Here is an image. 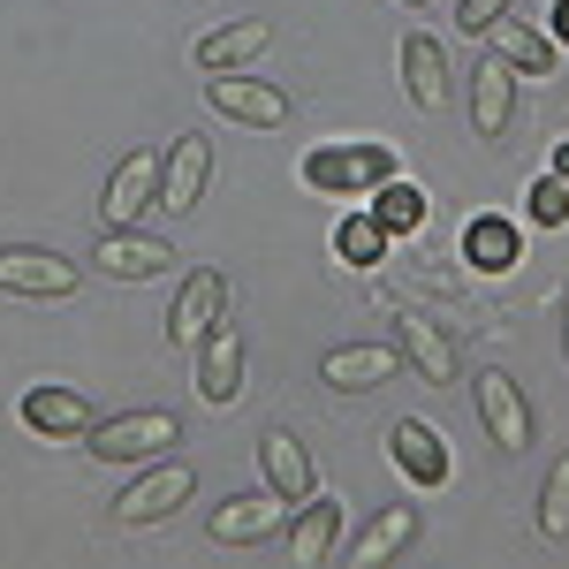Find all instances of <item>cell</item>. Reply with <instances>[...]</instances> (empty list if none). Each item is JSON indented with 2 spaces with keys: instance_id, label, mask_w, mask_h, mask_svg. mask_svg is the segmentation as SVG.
Here are the masks:
<instances>
[{
  "instance_id": "obj_5",
  "label": "cell",
  "mask_w": 569,
  "mask_h": 569,
  "mask_svg": "<svg viewBox=\"0 0 569 569\" xmlns=\"http://www.w3.org/2000/svg\"><path fill=\"white\" fill-rule=\"evenodd\" d=\"M206 182H213V144L198 130H182L168 152H160V190H152V213L168 220H190L206 206Z\"/></svg>"
},
{
  "instance_id": "obj_11",
  "label": "cell",
  "mask_w": 569,
  "mask_h": 569,
  "mask_svg": "<svg viewBox=\"0 0 569 569\" xmlns=\"http://www.w3.org/2000/svg\"><path fill=\"white\" fill-rule=\"evenodd\" d=\"M152 190H160V152H152V144L122 152V160H114V176H107V190H99L107 228H137V220L152 213Z\"/></svg>"
},
{
  "instance_id": "obj_18",
  "label": "cell",
  "mask_w": 569,
  "mask_h": 569,
  "mask_svg": "<svg viewBox=\"0 0 569 569\" xmlns=\"http://www.w3.org/2000/svg\"><path fill=\"white\" fill-rule=\"evenodd\" d=\"M517 84H525V77H517L501 53H479V69H471V130H479L486 144L517 122Z\"/></svg>"
},
{
  "instance_id": "obj_13",
  "label": "cell",
  "mask_w": 569,
  "mask_h": 569,
  "mask_svg": "<svg viewBox=\"0 0 569 569\" xmlns=\"http://www.w3.org/2000/svg\"><path fill=\"white\" fill-rule=\"evenodd\" d=\"M91 266H99L107 281H160V273L176 266V243L137 236V228H107V236L91 243Z\"/></svg>"
},
{
  "instance_id": "obj_29",
  "label": "cell",
  "mask_w": 569,
  "mask_h": 569,
  "mask_svg": "<svg viewBox=\"0 0 569 569\" xmlns=\"http://www.w3.org/2000/svg\"><path fill=\"white\" fill-rule=\"evenodd\" d=\"M493 16H509V0H456V31H471V39H479Z\"/></svg>"
},
{
  "instance_id": "obj_33",
  "label": "cell",
  "mask_w": 569,
  "mask_h": 569,
  "mask_svg": "<svg viewBox=\"0 0 569 569\" xmlns=\"http://www.w3.org/2000/svg\"><path fill=\"white\" fill-rule=\"evenodd\" d=\"M395 8H426V0H395Z\"/></svg>"
},
{
  "instance_id": "obj_9",
  "label": "cell",
  "mask_w": 569,
  "mask_h": 569,
  "mask_svg": "<svg viewBox=\"0 0 569 569\" xmlns=\"http://www.w3.org/2000/svg\"><path fill=\"white\" fill-rule=\"evenodd\" d=\"M259 471H266V493L281 501V509H297L319 493V463H311V448L289 426H266L259 433Z\"/></svg>"
},
{
  "instance_id": "obj_6",
  "label": "cell",
  "mask_w": 569,
  "mask_h": 569,
  "mask_svg": "<svg viewBox=\"0 0 569 569\" xmlns=\"http://www.w3.org/2000/svg\"><path fill=\"white\" fill-rule=\"evenodd\" d=\"M342 525H350V501H342V493H311V501H297L289 525H281L289 562L297 569H327L335 555H342Z\"/></svg>"
},
{
  "instance_id": "obj_15",
  "label": "cell",
  "mask_w": 569,
  "mask_h": 569,
  "mask_svg": "<svg viewBox=\"0 0 569 569\" xmlns=\"http://www.w3.org/2000/svg\"><path fill=\"white\" fill-rule=\"evenodd\" d=\"M388 448H395V471H402L410 486H426V493H433V486H448V471H456V463H448V433H440V426H426V418H395V426H388Z\"/></svg>"
},
{
  "instance_id": "obj_22",
  "label": "cell",
  "mask_w": 569,
  "mask_h": 569,
  "mask_svg": "<svg viewBox=\"0 0 569 569\" xmlns=\"http://www.w3.org/2000/svg\"><path fill=\"white\" fill-rule=\"evenodd\" d=\"M395 327H402V342H395L402 365H410V372H426V388H448V380H456V342L440 335L426 311H402Z\"/></svg>"
},
{
  "instance_id": "obj_8",
  "label": "cell",
  "mask_w": 569,
  "mask_h": 569,
  "mask_svg": "<svg viewBox=\"0 0 569 569\" xmlns=\"http://www.w3.org/2000/svg\"><path fill=\"white\" fill-rule=\"evenodd\" d=\"M206 99H213V114L243 122V130H281V122H289V91H281V84H259L251 69L206 77Z\"/></svg>"
},
{
  "instance_id": "obj_10",
  "label": "cell",
  "mask_w": 569,
  "mask_h": 569,
  "mask_svg": "<svg viewBox=\"0 0 569 569\" xmlns=\"http://www.w3.org/2000/svg\"><path fill=\"white\" fill-rule=\"evenodd\" d=\"M190 357H198V395H206L213 410H228V402L243 395V327L220 311L213 327L198 335V350H190Z\"/></svg>"
},
{
  "instance_id": "obj_2",
  "label": "cell",
  "mask_w": 569,
  "mask_h": 569,
  "mask_svg": "<svg viewBox=\"0 0 569 569\" xmlns=\"http://www.w3.org/2000/svg\"><path fill=\"white\" fill-rule=\"evenodd\" d=\"M305 190H319V198H365V190H380L388 176H402L395 168V144H380V137H342V144H319V152H305Z\"/></svg>"
},
{
  "instance_id": "obj_16",
  "label": "cell",
  "mask_w": 569,
  "mask_h": 569,
  "mask_svg": "<svg viewBox=\"0 0 569 569\" xmlns=\"http://www.w3.org/2000/svg\"><path fill=\"white\" fill-rule=\"evenodd\" d=\"M91 395L84 388H61V380H39V388L23 395V426L31 433H46V440H84L91 433Z\"/></svg>"
},
{
  "instance_id": "obj_24",
  "label": "cell",
  "mask_w": 569,
  "mask_h": 569,
  "mask_svg": "<svg viewBox=\"0 0 569 569\" xmlns=\"http://www.w3.org/2000/svg\"><path fill=\"white\" fill-rule=\"evenodd\" d=\"M463 266H479V273H509V266H517V220L479 213L471 228H463Z\"/></svg>"
},
{
  "instance_id": "obj_14",
  "label": "cell",
  "mask_w": 569,
  "mask_h": 569,
  "mask_svg": "<svg viewBox=\"0 0 569 569\" xmlns=\"http://www.w3.org/2000/svg\"><path fill=\"white\" fill-rule=\"evenodd\" d=\"M395 372H402V350H388V342H335L319 357V380L335 395H372V388H388Z\"/></svg>"
},
{
  "instance_id": "obj_12",
  "label": "cell",
  "mask_w": 569,
  "mask_h": 569,
  "mask_svg": "<svg viewBox=\"0 0 569 569\" xmlns=\"http://www.w3.org/2000/svg\"><path fill=\"white\" fill-rule=\"evenodd\" d=\"M220 311H228V273H220V266H198V273H182L176 305H168V342H176V350H198V335L213 327Z\"/></svg>"
},
{
  "instance_id": "obj_23",
  "label": "cell",
  "mask_w": 569,
  "mask_h": 569,
  "mask_svg": "<svg viewBox=\"0 0 569 569\" xmlns=\"http://www.w3.org/2000/svg\"><path fill=\"white\" fill-rule=\"evenodd\" d=\"M402 99H410L418 114H433L440 99H448V53H440V39H426V31L402 39Z\"/></svg>"
},
{
  "instance_id": "obj_4",
  "label": "cell",
  "mask_w": 569,
  "mask_h": 569,
  "mask_svg": "<svg viewBox=\"0 0 569 569\" xmlns=\"http://www.w3.org/2000/svg\"><path fill=\"white\" fill-rule=\"evenodd\" d=\"M84 266H69L61 251H39V243H0V297H23V305H61L77 297Z\"/></svg>"
},
{
  "instance_id": "obj_1",
  "label": "cell",
  "mask_w": 569,
  "mask_h": 569,
  "mask_svg": "<svg viewBox=\"0 0 569 569\" xmlns=\"http://www.w3.org/2000/svg\"><path fill=\"white\" fill-rule=\"evenodd\" d=\"M84 448L99 456V463H114V471H137V463H160L168 448H182V418L160 410V402L122 410V418H91Z\"/></svg>"
},
{
  "instance_id": "obj_7",
  "label": "cell",
  "mask_w": 569,
  "mask_h": 569,
  "mask_svg": "<svg viewBox=\"0 0 569 569\" xmlns=\"http://www.w3.org/2000/svg\"><path fill=\"white\" fill-rule=\"evenodd\" d=\"M471 402H479L486 440H493L501 456H525L531 448V402H525V388H517L501 365H486L479 380H471Z\"/></svg>"
},
{
  "instance_id": "obj_20",
  "label": "cell",
  "mask_w": 569,
  "mask_h": 569,
  "mask_svg": "<svg viewBox=\"0 0 569 569\" xmlns=\"http://www.w3.org/2000/svg\"><path fill=\"white\" fill-rule=\"evenodd\" d=\"M479 39H486V53H501L517 77H555V61H562V46L547 39L539 23H517V16H493Z\"/></svg>"
},
{
  "instance_id": "obj_3",
  "label": "cell",
  "mask_w": 569,
  "mask_h": 569,
  "mask_svg": "<svg viewBox=\"0 0 569 569\" xmlns=\"http://www.w3.org/2000/svg\"><path fill=\"white\" fill-rule=\"evenodd\" d=\"M190 493H198V463H190V456L137 463V479L114 493V525H160V517H176Z\"/></svg>"
},
{
  "instance_id": "obj_28",
  "label": "cell",
  "mask_w": 569,
  "mask_h": 569,
  "mask_svg": "<svg viewBox=\"0 0 569 569\" xmlns=\"http://www.w3.org/2000/svg\"><path fill=\"white\" fill-rule=\"evenodd\" d=\"M539 539H547V547L569 539V456H555V471L539 486Z\"/></svg>"
},
{
  "instance_id": "obj_21",
  "label": "cell",
  "mask_w": 569,
  "mask_h": 569,
  "mask_svg": "<svg viewBox=\"0 0 569 569\" xmlns=\"http://www.w3.org/2000/svg\"><path fill=\"white\" fill-rule=\"evenodd\" d=\"M418 525H426V517H418L410 501H388V509H372V517H365V531L350 539V562H357V569L395 562V555H402V547L418 539Z\"/></svg>"
},
{
  "instance_id": "obj_31",
  "label": "cell",
  "mask_w": 569,
  "mask_h": 569,
  "mask_svg": "<svg viewBox=\"0 0 569 569\" xmlns=\"http://www.w3.org/2000/svg\"><path fill=\"white\" fill-rule=\"evenodd\" d=\"M555 176L569 182V137H562V144H555Z\"/></svg>"
},
{
  "instance_id": "obj_26",
  "label": "cell",
  "mask_w": 569,
  "mask_h": 569,
  "mask_svg": "<svg viewBox=\"0 0 569 569\" xmlns=\"http://www.w3.org/2000/svg\"><path fill=\"white\" fill-rule=\"evenodd\" d=\"M388 243H395V236L372 220V206L335 228V251H342V266H380V259H388Z\"/></svg>"
},
{
  "instance_id": "obj_32",
  "label": "cell",
  "mask_w": 569,
  "mask_h": 569,
  "mask_svg": "<svg viewBox=\"0 0 569 569\" xmlns=\"http://www.w3.org/2000/svg\"><path fill=\"white\" fill-rule=\"evenodd\" d=\"M562 357H569V297H562Z\"/></svg>"
},
{
  "instance_id": "obj_27",
  "label": "cell",
  "mask_w": 569,
  "mask_h": 569,
  "mask_svg": "<svg viewBox=\"0 0 569 569\" xmlns=\"http://www.w3.org/2000/svg\"><path fill=\"white\" fill-rule=\"evenodd\" d=\"M525 220H531V228H547V236H555V228H569V182L555 176V168L525 182Z\"/></svg>"
},
{
  "instance_id": "obj_19",
  "label": "cell",
  "mask_w": 569,
  "mask_h": 569,
  "mask_svg": "<svg viewBox=\"0 0 569 569\" xmlns=\"http://www.w3.org/2000/svg\"><path fill=\"white\" fill-rule=\"evenodd\" d=\"M281 525H289V509H281L273 493H228L213 517H206V531H213L220 547H259V539H273Z\"/></svg>"
},
{
  "instance_id": "obj_30",
  "label": "cell",
  "mask_w": 569,
  "mask_h": 569,
  "mask_svg": "<svg viewBox=\"0 0 569 569\" xmlns=\"http://www.w3.org/2000/svg\"><path fill=\"white\" fill-rule=\"evenodd\" d=\"M555 46H569V0H555V31H547Z\"/></svg>"
},
{
  "instance_id": "obj_25",
  "label": "cell",
  "mask_w": 569,
  "mask_h": 569,
  "mask_svg": "<svg viewBox=\"0 0 569 569\" xmlns=\"http://www.w3.org/2000/svg\"><path fill=\"white\" fill-rule=\"evenodd\" d=\"M372 220H380L388 236H410V228H426V190H418V182H402V176H388L380 190H372Z\"/></svg>"
},
{
  "instance_id": "obj_17",
  "label": "cell",
  "mask_w": 569,
  "mask_h": 569,
  "mask_svg": "<svg viewBox=\"0 0 569 569\" xmlns=\"http://www.w3.org/2000/svg\"><path fill=\"white\" fill-rule=\"evenodd\" d=\"M266 46H273V23L236 16V23H220V31H206V39L190 46V61H198V77H228V69H251Z\"/></svg>"
}]
</instances>
